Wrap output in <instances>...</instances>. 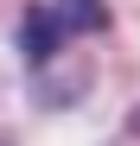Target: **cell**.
<instances>
[{
	"label": "cell",
	"instance_id": "obj_2",
	"mask_svg": "<svg viewBox=\"0 0 140 146\" xmlns=\"http://www.w3.org/2000/svg\"><path fill=\"white\" fill-rule=\"evenodd\" d=\"M51 7L64 13V26H70V38L77 32H108V0H51Z\"/></svg>",
	"mask_w": 140,
	"mask_h": 146
},
{
	"label": "cell",
	"instance_id": "obj_1",
	"mask_svg": "<svg viewBox=\"0 0 140 146\" xmlns=\"http://www.w3.org/2000/svg\"><path fill=\"white\" fill-rule=\"evenodd\" d=\"M64 38H70V26H64L57 7H26L19 13V51H26V64H51Z\"/></svg>",
	"mask_w": 140,
	"mask_h": 146
}]
</instances>
